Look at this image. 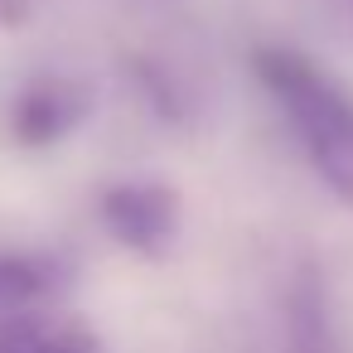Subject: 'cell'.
Returning <instances> with one entry per match:
<instances>
[{
    "mask_svg": "<svg viewBox=\"0 0 353 353\" xmlns=\"http://www.w3.org/2000/svg\"><path fill=\"white\" fill-rule=\"evenodd\" d=\"M252 73L285 117L319 184L353 208V92L290 44H256Z\"/></svg>",
    "mask_w": 353,
    "mask_h": 353,
    "instance_id": "cell-1",
    "label": "cell"
},
{
    "mask_svg": "<svg viewBox=\"0 0 353 353\" xmlns=\"http://www.w3.org/2000/svg\"><path fill=\"white\" fill-rule=\"evenodd\" d=\"M97 218L136 256H165L179 242V194L155 179H121L102 189Z\"/></svg>",
    "mask_w": 353,
    "mask_h": 353,
    "instance_id": "cell-2",
    "label": "cell"
},
{
    "mask_svg": "<svg viewBox=\"0 0 353 353\" xmlns=\"http://www.w3.org/2000/svg\"><path fill=\"white\" fill-rule=\"evenodd\" d=\"M92 112V88L83 78H63V73H49V78H34L15 92L10 102V136L15 145L25 150H49L59 141H68Z\"/></svg>",
    "mask_w": 353,
    "mask_h": 353,
    "instance_id": "cell-3",
    "label": "cell"
},
{
    "mask_svg": "<svg viewBox=\"0 0 353 353\" xmlns=\"http://www.w3.org/2000/svg\"><path fill=\"white\" fill-rule=\"evenodd\" d=\"M281 353H343L334 329V305L324 290V276L305 266L285 295V343Z\"/></svg>",
    "mask_w": 353,
    "mask_h": 353,
    "instance_id": "cell-4",
    "label": "cell"
},
{
    "mask_svg": "<svg viewBox=\"0 0 353 353\" xmlns=\"http://www.w3.org/2000/svg\"><path fill=\"white\" fill-rule=\"evenodd\" d=\"M73 266L54 252H0V310L25 314L68 285Z\"/></svg>",
    "mask_w": 353,
    "mask_h": 353,
    "instance_id": "cell-5",
    "label": "cell"
},
{
    "mask_svg": "<svg viewBox=\"0 0 353 353\" xmlns=\"http://www.w3.org/2000/svg\"><path fill=\"white\" fill-rule=\"evenodd\" d=\"M0 353H97V339L73 319H10L0 324Z\"/></svg>",
    "mask_w": 353,
    "mask_h": 353,
    "instance_id": "cell-6",
    "label": "cell"
}]
</instances>
